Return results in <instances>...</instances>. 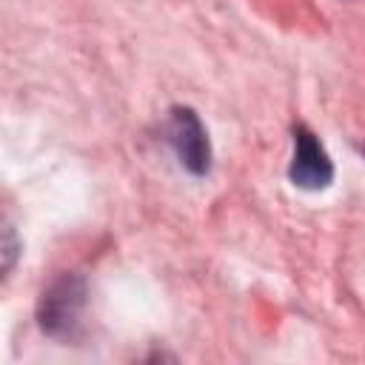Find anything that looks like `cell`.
<instances>
[{
  "mask_svg": "<svg viewBox=\"0 0 365 365\" xmlns=\"http://www.w3.org/2000/svg\"><path fill=\"white\" fill-rule=\"evenodd\" d=\"M86 279L80 274H63L57 277L40 297L37 305V319L40 328L48 336L66 339L74 334V328L80 325L83 308H86Z\"/></svg>",
  "mask_w": 365,
  "mask_h": 365,
  "instance_id": "obj_1",
  "label": "cell"
},
{
  "mask_svg": "<svg viewBox=\"0 0 365 365\" xmlns=\"http://www.w3.org/2000/svg\"><path fill=\"white\" fill-rule=\"evenodd\" d=\"M168 145L174 148L180 165L191 174H208L211 168V143L200 123V117L191 108H174L165 125Z\"/></svg>",
  "mask_w": 365,
  "mask_h": 365,
  "instance_id": "obj_2",
  "label": "cell"
},
{
  "mask_svg": "<svg viewBox=\"0 0 365 365\" xmlns=\"http://www.w3.org/2000/svg\"><path fill=\"white\" fill-rule=\"evenodd\" d=\"M288 177H291L294 185L308 188V191H319L334 180L331 157L325 154L317 134L308 131L305 125L294 128V157H291Z\"/></svg>",
  "mask_w": 365,
  "mask_h": 365,
  "instance_id": "obj_3",
  "label": "cell"
}]
</instances>
